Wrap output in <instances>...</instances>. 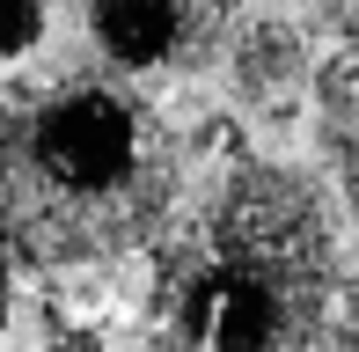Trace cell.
<instances>
[{
  "instance_id": "1",
  "label": "cell",
  "mask_w": 359,
  "mask_h": 352,
  "mask_svg": "<svg viewBox=\"0 0 359 352\" xmlns=\"http://www.w3.org/2000/svg\"><path fill=\"white\" fill-rule=\"evenodd\" d=\"M191 140L154 88L44 67L0 88V264L81 271L147 250L184 205Z\"/></svg>"
},
{
  "instance_id": "2",
  "label": "cell",
  "mask_w": 359,
  "mask_h": 352,
  "mask_svg": "<svg viewBox=\"0 0 359 352\" xmlns=\"http://www.w3.org/2000/svg\"><path fill=\"white\" fill-rule=\"evenodd\" d=\"M147 250L140 352H323L345 309L337 205L293 162L235 154Z\"/></svg>"
},
{
  "instance_id": "3",
  "label": "cell",
  "mask_w": 359,
  "mask_h": 352,
  "mask_svg": "<svg viewBox=\"0 0 359 352\" xmlns=\"http://www.w3.org/2000/svg\"><path fill=\"white\" fill-rule=\"evenodd\" d=\"M74 15H81L95 67L140 88L191 81V74L220 67L227 37L242 22L235 0H81Z\"/></svg>"
},
{
  "instance_id": "4",
  "label": "cell",
  "mask_w": 359,
  "mask_h": 352,
  "mask_svg": "<svg viewBox=\"0 0 359 352\" xmlns=\"http://www.w3.org/2000/svg\"><path fill=\"white\" fill-rule=\"evenodd\" d=\"M227 88L250 118L264 125H293L301 118V95L316 81V52H308V29H293L286 15H250L227 37Z\"/></svg>"
},
{
  "instance_id": "5",
  "label": "cell",
  "mask_w": 359,
  "mask_h": 352,
  "mask_svg": "<svg viewBox=\"0 0 359 352\" xmlns=\"http://www.w3.org/2000/svg\"><path fill=\"white\" fill-rule=\"evenodd\" d=\"M316 140H323V169L337 176V184H352V118H359V59L337 44L330 59L316 67Z\"/></svg>"
},
{
  "instance_id": "6",
  "label": "cell",
  "mask_w": 359,
  "mask_h": 352,
  "mask_svg": "<svg viewBox=\"0 0 359 352\" xmlns=\"http://www.w3.org/2000/svg\"><path fill=\"white\" fill-rule=\"evenodd\" d=\"M44 29H52V0H0V74L37 52Z\"/></svg>"
},
{
  "instance_id": "7",
  "label": "cell",
  "mask_w": 359,
  "mask_h": 352,
  "mask_svg": "<svg viewBox=\"0 0 359 352\" xmlns=\"http://www.w3.org/2000/svg\"><path fill=\"white\" fill-rule=\"evenodd\" d=\"M44 352H110L95 330H81V323H52V338H44Z\"/></svg>"
},
{
  "instance_id": "8",
  "label": "cell",
  "mask_w": 359,
  "mask_h": 352,
  "mask_svg": "<svg viewBox=\"0 0 359 352\" xmlns=\"http://www.w3.org/2000/svg\"><path fill=\"white\" fill-rule=\"evenodd\" d=\"M8 316H15V279H8V264H0V330H8Z\"/></svg>"
}]
</instances>
